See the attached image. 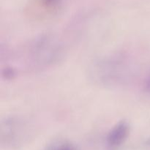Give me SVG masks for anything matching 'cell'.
Instances as JSON below:
<instances>
[{"label": "cell", "mask_w": 150, "mask_h": 150, "mask_svg": "<svg viewBox=\"0 0 150 150\" xmlns=\"http://www.w3.org/2000/svg\"><path fill=\"white\" fill-rule=\"evenodd\" d=\"M128 134V127L125 123L116 126L108 134L107 142L110 147L115 148L124 142Z\"/></svg>", "instance_id": "cell-1"}, {"label": "cell", "mask_w": 150, "mask_h": 150, "mask_svg": "<svg viewBox=\"0 0 150 150\" xmlns=\"http://www.w3.org/2000/svg\"><path fill=\"white\" fill-rule=\"evenodd\" d=\"M44 150H76V148L70 142L66 141H59L49 145Z\"/></svg>", "instance_id": "cell-2"}, {"label": "cell", "mask_w": 150, "mask_h": 150, "mask_svg": "<svg viewBox=\"0 0 150 150\" xmlns=\"http://www.w3.org/2000/svg\"><path fill=\"white\" fill-rule=\"evenodd\" d=\"M144 88H145V91H146V92L150 94V75L149 76V77L146 79V80L145 81Z\"/></svg>", "instance_id": "cell-3"}]
</instances>
